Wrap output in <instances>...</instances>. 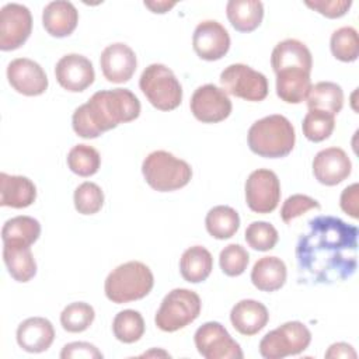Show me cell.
<instances>
[{"instance_id":"d6986e66","label":"cell","mask_w":359,"mask_h":359,"mask_svg":"<svg viewBox=\"0 0 359 359\" xmlns=\"http://www.w3.org/2000/svg\"><path fill=\"white\" fill-rule=\"evenodd\" d=\"M17 344L29 353H41L50 348L55 339V328L45 317H29L20 323L15 332Z\"/></svg>"},{"instance_id":"4dcf8cb0","label":"cell","mask_w":359,"mask_h":359,"mask_svg":"<svg viewBox=\"0 0 359 359\" xmlns=\"http://www.w3.org/2000/svg\"><path fill=\"white\" fill-rule=\"evenodd\" d=\"M205 226L213 238L227 240L237 233L240 227V216L231 206L217 205L206 213Z\"/></svg>"},{"instance_id":"d4e9b609","label":"cell","mask_w":359,"mask_h":359,"mask_svg":"<svg viewBox=\"0 0 359 359\" xmlns=\"http://www.w3.org/2000/svg\"><path fill=\"white\" fill-rule=\"evenodd\" d=\"M287 276L285 262L278 257H262L251 269V282L261 292L279 290Z\"/></svg>"},{"instance_id":"6da1fadb","label":"cell","mask_w":359,"mask_h":359,"mask_svg":"<svg viewBox=\"0 0 359 359\" xmlns=\"http://www.w3.org/2000/svg\"><path fill=\"white\" fill-rule=\"evenodd\" d=\"M356 226L339 217L320 215L309 220L307 231L296 244L299 280L332 285L353 276L358 268Z\"/></svg>"},{"instance_id":"f546056e","label":"cell","mask_w":359,"mask_h":359,"mask_svg":"<svg viewBox=\"0 0 359 359\" xmlns=\"http://www.w3.org/2000/svg\"><path fill=\"white\" fill-rule=\"evenodd\" d=\"M306 100L309 109L337 115L344 107V91L341 86L334 81H318L311 86Z\"/></svg>"},{"instance_id":"ffe728a7","label":"cell","mask_w":359,"mask_h":359,"mask_svg":"<svg viewBox=\"0 0 359 359\" xmlns=\"http://www.w3.org/2000/svg\"><path fill=\"white\" fill-rule=\"evenodd\" d=\"M230 321L237 332L251 337L265 328L269 321V313L261 302L243 299L233 306L230 311Z\"/></svg>"},{"instance_id":"4316f807","label":"cell","mask_w":359,"mask_h":359,"mask_svg":"<svg viewBox=\"0 0 359 359\" xmlns=\"http://www.w3.org/2000/svg\"><path fill=\"white\" fill-rule=\"evenodd\" d=\"M213 269V257L202 245L187 248L180 258L181 276L189 283H201L206 280Z\"/></svg>"},{"instance_id":"2e32d148","label":"cell","mask_w":359,"mask_h":359,"mask_svg":"<svg viewBox=\"0 0 359 359\" xmlns=\"http://www.w3.org/2000/svg\"><path fill=\"white\" fill-rule=\"evenodd\" d=\"M55 76L65 90L70 93H81L94 83L95 72L91 60L86 56L67 53L57 60Z\"/></svg>"},{"instance_id":"e0dca14e","label":"cell","mask_w":359,"mask_h":359,"mask_svg":"<svg viewBox=\"0 0 359 359\" xmlns=\"http://www.w3.org/2000/svg\"><path fill=\"white\" fill-rule=\"evenodd\" d=\"M351 171L352 163L341 147L323 149L313 158V175L323 185H338L351 175Z\"/></svg>"},{"instance_id":"d590c367","label":"cell","mask_w":359,"mask_h":359,"mask_svg":"<svg viewBox=\"0 0 359 359\" xmlns=\"http://www.w3.org/2000/svg\"><path fill=\"white\" fill-rule=\"evenodd\" d=\"M334 128L335 115L317 109H309L302 123L303 135L306 136V139L314 143L328 139L334 132Z\"/></svg>"},{"instance_id":"603a6c76","label":"cell","mask_w":359,"mask_h":359,"mask_svg":"<svg viewBox=\"0 0 359 359\" xmlns=\"http://www.w3.org/2000/svg\"><path fill=\"white\" fill-rule=\"evenodd\" d=\"M271 66L275 73L292 67H299L311 72L313 56L310 49L302 41L289 38L280 41L273 48L271 55Z\"/></svg>"},{"instance_id":"8992f818","label":"cell","mask_w":359,"mask_h":359,"mask_svg":"<svg viewBox=\"0 0 359 359\" xmlns=\"http://www.w3.org/2000/svg\"><path fill=\"white\" fill-rule=\"evenodd\" d=\"M147 101L160 111H172L182 102V87L174 72L161 63L149 65L139 79Z\"/></svg>"},{"instance_id":"cb8c5ba5","label":"cell","mask_w":359,"mask_h":359,"mask_svg":"<svg viewBox=\"0 0 359 359\" xmlns=\"http://www.w3.org/2000/svg\"><path fill=\"white\" fill-rule=\"evenodd\" d=\"M276 74V95L287 104L303 102L311 88L310 72L299 67L283 69Z\"/></svg>"},{"instance_id":"3957f363","label":"cell","mask_w":359,"mask_h":359,"mask_svg":"<svg viewBox=\"0 0 359 359\" xmlns=\"http://www.w3.org/2000/svg\"><path fill=\"white\" fill-rule=\"evenodd\" d=\"M250 150L264 158L286 157L294 147L296 133L292 122L279 114L255 121L247 133Z\"/></svg>"},{"instance_id":"b9f144b4","label":"cell","mask_w":359,"mask_h":359,"mask_svg":"<svg viewBox=\"0 0 359 359\" xmlns=\"http://www.w3.org/2000/svg\"><path fill=\"white\" fill-rule=\"evenodd\" d=\"M102 353L101 351H98V348L90 342H84V341H76V342H70L66 344L62 348L60 352V358L62 359H77V358H84V359H102Z\"/></svg>"},{"instance_id":"7c38bea8","label":"cell","mask_w":359,"mask_h":359,"mask_svg":"<svg viewBox=\"0 0 359 359\" xmlns=\"http://www.w3.org/2000/svg\"><path fill=\"white\" fill-rule=\"evenodd\" d=\"M32 15L28 7L18 3H7L0 10V49L15 50L29 38Z\"/></svg>"},{"instance_id":"7bdbcfd3","label":"cell","mask_w":359,"mask_h":359,"mask_svg":"<svg viewBox=\"0 0 359 359\" xmlns=\"http://www.w3.org/2000/svg\"><path fill=\"white\" fill-rule=\"evenodd\" d=\"M358 195H359V185L355 182L346 187L339 198L341 209L353 219L359 217V208H358Z\"/></svg>"},{"instance_id":"74e56055","label":"cell","mask_w":359,"mask_h":359,"mask_svg":"<svg viewBox=\"0 0 359 359\" xmlns=\"http://www.w3.org/2000/svg\"><path fill=\"white\" fill-rule=\"evenodd\" d=\"M244 237L247 244L257 251H269L279 240L278 230L271 223L262 220L250 223L245 229Z\"/></svg>"},{"instance_id":"277c9868","label":"cell","mask_w":359,"mask_h":359,"mask_svg":"<svg viewBox=\"0 0 359 359\" xmlns=\"http://www.w3.org/2000/svg\"><path fill=\"white\" fill-rule=\"evenodd\" d=\"M154 286L151 269L140 261H128L112 269L105 282L104 292L109 302L122 304L146 297Z\"/></svg>"},{"instance_id":"9a60e30c","label":"cell","mask_w":359,"mask_h":359,"mask_svg":"<svg viewBox=\"0 0 359 359\" xmlns=\"http://www.w3.org/2000/svg\"><path fill=\"white\" fill-rule=\"evenodd\" d=\"M192 46L201 59L208 62L219 60L230 49V35L220 22L205 20L194 31Z\"/></svg>"},{"instance_id":"5bb4252c","label":"cell","mask_w":359,"mask_h":359,"mask_svg":"<svg viewBox=\"0 0 359 359\" xmlns=\"http://www.w3.org/2000/svg\"><path fill=\"white\" fill-rule=\"evenodd\" d=\"M7 80L17 93L27 97L43 94L49 84L41 65L28 57H17L8 63Z\"/></svg>"},{"instance_id":"8fae6325","label":"cell","mask_w":359,"mask_h":359,"mask_svg":"<svg viewBox=\"0 0 359 359\" xmlns=\"http://www.w3.org/2000/svg\"><path fill=\"white\" fill-rule=\"evenodd\" d=\"M245 203L261 215L273 212L280 201V182L278 175L268 168L252 171L245 181Z\"/></svg>"},{"instance_id":"ee69618b","label":"cell","mask_w":359,"mask_h":359,"mask_svg":"<svg viewBox=\"0 0 359 359\" xmlns=\"http://www.w3.org/2000/svg\"><path fill=\"white\" fill-rule=\"evenodd\" d=\"M325 358H332V359H338V358H352L355 359L356 358V352L353 349L352 345L346 344V342H335L332 345H330V348L327 349Z\"/></svg>"},{"instance_id":"f35d334b","label":"cell","mask_w":359,"mask_h":359,"mask_svg":"<svg viewBox=\"0 0 359 359\" xmlns=\"http://www.w3.org/2000/svg\"><path fill=\"white\" fill-rule=\"evenodd\" d=\"M250 262V255L240 244L226 245L219 255V265L224 275L234 278L244 273Z\"/></svg>"},{"instance_id":"1f68e13d","label":"cell","mask_w":359,"mask_h":359,"mask_svg":"<svg viewBox=\"0 0 359 359\" xmlns=\"http://www.w3.org/2000/svg\"><path fill=\"white\" fill-rule=\"evenodd\" d=\"M146 325L142 314L136 310L126 309L119 311L112 321V332L115 338L123 344L137 342L144 334Z\"/></svg>"},{"instance_id":"f1b7e54d","label":"cell","mask_w":359,"mask_h":359,"mask_svg":"<svg viewBox=\"0 0 359 359\" xmlns=\"http://www.w3.org/2000/svg\"><path fill=\"white\" fill-rule=\"evenodd\" d=\"M41 236V224L31 216H14L4 222L1 240L6 245L31 247Z\"/></svg>"},{"instance_id":"d6a6232c","label":"cell","mask_w":359,"mask_h":359,"mask_svg":"<svg viewBox=\"0 0 359 359\" xmlns=\"http://www.w3.org/2000/svg\"><path fill=\"white\" fill-rule=\"evenodd\" d=\"M67 167L79 177L94 175L101 165L100 153L88 144H76L67 153Z\"/></svg>"},{"instance_id":"7402d4cb","label":"cell","mask_w":359,"mask_h":359,"mask_svg":"<svg viewBox=\"0 0 359 359\" xmlns=\"http://www.w3.org/2000/svg\"><path fill=\"white\" fill-rule=\"evenodd\" d=\"M36 199L35 184L24 175L0 174V205L14 209L31 206Z\"/></svg>"},{"instance_id":"e575fe53","label":"cell","mask_w":359,"mask_h":359,"mask_svg":"<svg viewBox=\"0 0 359 359\" xmlns=\"http://www.w3.org/2000/svg\"><path fill=\"white\" fill-rule=\"evenodd\" d=\"M95 311L91 304L86 302H73L67 304L60 313V324L67 332H83L94 321Z\"/></svg>"},{"instance_id":"ab89813d","label":"cell","mask_w":359,"mask_h":359,"mask_svg":"<svg viewBox=\"0 0 359 359\" xmlns=\"http://www.w3.org/2000/svg\"><path fill=\"white\" fill-rule=\"evenodd\" d=\"M321 205L311 196L303 194H294L289 196L280 208V219L285 223H290L293 219L302 216L311 209H320Z\"/></svg>"},{"instance_id":"60d3db41","label":"cell","mask_w":359,"mask_h":359,"mask_svg":"<svg viewBox=\"0 0 359 359\" xmlns=\"http://www.w3.org/2000/svg\"><path fill=\"white\" fill-rule=\"evenodd\" d=\"M307 7L327 18H339L348 13L352 6L351 0H314L304 1Z\"/></svg>"},{"instance_id":"9c48e42d","label":"cell","mask_w":359,"mask_h":359,"mask_svg":"<svg viewBox=\"0 0 359 359\" xmlns=\"http://www.w3.org/2000/svg\"><path fill=\"white\" fill-rule=\"evenodd\" d=\"M222 90L229 95L258 102L268 95V80L261 73L244 63H233L220 73Z\"/></svg>"},{"instance_id":"f6af8a7d","label":"cell","mask_w":359,"mask_h":359,"mask_svg":"<svg viewBox=\"0 0 359 359\" xmlns=\"http://www.w3.org/2000/svg\"><path fill=\"white\" fill-rule=\"evenodd\" d=\"M143 4H144V7H147L151 13L164 14V13L170 11L177 3H175V1H164V0L160 1V0H157V1H144Z\"/></svg>"},{"instance_id":"30bf717a","label":"cell","mask_w":359,"mask_h":359,"mask_svg":"<svg viewBox=\"0 0 359 359\" xmlns=\"http://www.w3.org/2000/svg\"><path fill=\"white\" fill-rule=\"evenodd\" d=\"M199 355L205 359H241L243 351L229 331L217 321L202 324L194 335Z\"/></svg>"},{"instance_id":"ac0fdd59","label":"cell","mask_w":359,"mask_h":359,"mask_svg":"<svg viewBox=\"0 0 359 359\" xmlns=\"http://www.w3.org/2000/svg\"><path fill=\"white\" fill-rule=\"evenodd\" d=\"M100 66L108 81L122 84L129 81L135 74L137 59L130 46L123 42H115L102 50Z\"/></svg>"},{"instance_id":"8d00e7d4","label":"cell","mask_w":359,"mask_h":359,"mask_svg":"<svg viewBox=\"0 0 359 359\" xmlns=\"http://www.w3.org/2000/svg\"><path fill=\"white\" fill-rule=\"evenodd\" d=\"M73 202L79 213L94 215L100 212L104 205V192L95 182L86 181L76 188Z\"/></svg>"},{"instance_id":"4fadbf2b","label":"cell","mask_w":359,"mask_h":359,"mask_svg":"<svg viewBox=\"0 0 359 359\" xmlns=\"http://www.w3.org/2000/svg\"><path fill=\"white\" fill-rule=\"evenodd\" d=\"M191 112L202 123H217L229 118L233 105L229 95L215 84L198 87L191 97Z\"/></svg>"},{"instance_id":"83f0119b","label":"cell","mask_w":359,"mask_h":359,"mask_svg":"<svg viewBox=\"0 0 359 359\" xmlns=\"http://www.w3.org/2000/svg\"><path fill=\"white\" fill-rule=\"evenodd\" d=\"M3 261L15 282L25 283L36 275V262L31 247L3 244Z\"/></svg>"},{"instance_id":"bcb514c9","label":"cell","mask_w":359,"mask_h":359,"mask_svg":"<svg viewBox=\"0 0 359 359\" xmlns=\"http://www.w3.org/2000/svg\"><path fill=\"white\" fill-rule=\"evenodd\" d=\"M150 355H161V356H170L167 352H164V351H150V352H146V353H143V356H150Z\"/></svg>"},{"instance_id":"52a82bcc","label":"cell","mask_w":359,"mask_h":359,"mask_svg":"<svg viewBox=\"0 0 359 359\" xmlns=\"http://www.w3.org/2000/svg\"><path fill=\"white\" fill-rule=\"evenodd\" d=\"M202 309L198 293L189 289L177 287L168 292L154 317L157 328L164 332H175L194 323Z\"/></svg>"},{"instance_id":"44dd1931","label":"cell","mask_w":359,"mask_h":359,"mask_svg":"<svg viewBox=\"0 0 359 359\" xmlns=\"http://www.w3.org/2000/svg\"><path fill=\"white\" fill-rule=\"evenodd\" d=\"M79 11L73 3L66 0L50 1L42 11V25L55 38L69 36L77 27Z\"/></svg>"},{"instance_id":"ba28073f","label":"cell","mask_w":359,"mask_h":359,"mask_svg":"<svg viewBox=\"0 0 359 359\" xmlns=\"http://www.w3.org/2000/svg\"><path fill=\"white\" fill-rule=\"evenodd\" d=\"M311 332L300 321H287L266 332L259 342V353L265 359H283L299 355L309 348Z\"/></svg>"},{"instance_id":"484cf974","label":"cell","mask_w":359,"mask_h":359,"mask_svg":"<svg viewBox=\"0 0 359 359\" xmlns=\"http://www.w3.org/2000/svg\"><path fill=\"white\" fill-rule=\"evenodd\" d=\"M226 15L236 31L251 32L262 22L264 4L258 0H230L226 4Z\"/></svg>"},{"instance_id":"5b68a950","label":"cell","mask_w":359,"mask_h":359,"mask_svg":"<svg viewBox=\"0 0 359 359\" xmlns=\"http://www.w3.org/2000/svg\"><path fill=\"white\" fill-rule=\"evenodd\" d=\"M142 174L157 192H171L188 185L192 178L191 165L165 150H154L142 163Z\"/></svg>"},{"instance_id":"7a4b0ae2","label":"cell","mask_w":359,"mask_h":359,"mask_svg":"<svg viewBox=\"0 0 359 359\" xmlns=\"http://www.w3.org/2000/svg\"><path fill=\"white\" fill-rule=\"evenodd\" d=\"M140 108L139 98L128 88L101 90L74 109L72 126L77 136L95 139L119 123L135 121Z\"/></svg>"},{"instance_id":"836d02e7","label":"cell","mask_w":359,"mask_h":359,"mask_svg":"<svg viewBox=\"0 0 359 359\" xmlns=\"http://www.w3.org/2000/svg\"><path fill=\"white\" fill-rule=\"evenodd\" d=\"M331 53L341 62H355L359 56V38L353 27H341L330 39Z\"/></svg>"}]
</instances>
